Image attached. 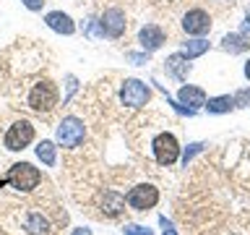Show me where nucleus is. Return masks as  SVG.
I'll return each instance as SVG.
<instances>
[{"label": "nucleus", "mask_w": 250, "mask_h": 235, "mask_svg": "<svg viewBox=\"0 0 250 235\" xmlns=\"http://www.w3.org/2000/svg\"><path fill=\"white\" fill-rule=\"evenodd\" d=\"M21 225H23V230H26L29 235H50V230H52L47 214H42V212H37V209L26 212L23 219H21Z\"/></svg>", "instance_id": "nucleus-12"}, {"label": "nucleus", "mask_w": 250, "mask_h": 235, "mask_svg": "<svg viewBox=\"0 0 250 235\" xmlns=\"http://www.w3.org/2000/svg\"><path fill=\"white\" fill-rule=\"evenodd\" d=\"M81 31H83L89 39H102V37H104V31H102V26H99V19H89V21L81 26Z\"/></svg>", "instance_id": "nucleus-21"}, {"label": "nucleus", "mask_w": 250, "mask_h": 235, "mask_svg": "<svg viewBox=\"0 0 250 235\" xmlns=\"http://www.w3.org/2000/svg\"><path fill=\"white\" fill-rule=\"evenodd\" d=\"M151 149H154V160L164 164V167H169V164H175L180 160V144L172 133H159L151 141Z\"/></svg>", "instance_id": "nucleus-7"}, {"label": "nucleus", "mask_w": 250, "mask_h": 235, "mask_svg": "<svg viewBox=\"0 0 250 235\" xmlns=\"http://www.w3.org/2000/svg\"><path fill=\"white\" fill-rule=\"evenodd\" d=\"M123 235H154L151 230H148L146 225H136V222H128L123 227Z\"/></svg>", "instance_id": "nucleus-23"}, {"label": "nucleus", "mask_w": 250, "mask_h": 235, "mask_svg": "<svg viewBox=\"0 0 250 235\" xmlns=\"http://www.w3.org/2000/svg\"><path fill=\"white\" fill-rule=\"evenodd\" d=\"M245 31H250V8H248V13H245V24H242V34Z\"/></svg>", "instance_id": "nucleus-29"}, {"label": "nucleus", "mask_w": 250, "mask_h": 235, "mask_svg": "<svg viewBox=\"0 0 250 235\" xmlns=\"http://www.w3.org/2000/svg\"><path fill=\"white\" fill-rule=\"evenodd\" d=\"M58 105H60V92H58V84H55L52 78H37V81L29 86L26 107L31 113L50 115Z\"/></svg>", "instance_id": "nucleus-1"}, {"label": "nucleus", "mask_w": 250, "mask_h": 235, "mask_svg": "<svg viewBox=\"0 0 250 235\" xmlns=\"http://www.w3.org/2000/svg\"><path fill=\"white\" fill-rule=\"evenodd\" d=\"M99 26H102V31H104V37L120 39L125 34V29H128L125 11H123V8H107V11L99 16Z\"/></svg>", "instance_id": "nucleus-8"}, {"label": "nucleus", "mask_w": 250, "mask_h": 235, "mask_svg": "<svg viewBox=\"0 0 250 235\" xmlns=\"http://www.w3.org/2000/svg\"><path fill=\"white\" fill-rule=\"evenodd\" d=\"M164 29L162 26H156V24H146L144 29L138 31V45H141V50L144 52H154V50H159V47L164 45Z\"/></svg>", "instance_id": "nucleus-11"}, {"label": "nucleus", "mask_w": 250, "mask_h": 235, "mask_svg": "<svg viewBox=\"0 0 250 235\" xmlns=\"http://www.w3.org/2000/svg\"><path fill=\"white\" fill-rule=\"evenodd\" d=\"M58 144H55L52 139H42L39 144L34 146V152H37V160L44 164V167H55L58 164Z\"/></svg>", "instance_id": "nucleus-15"}, {"label": "nucleus", "mask_w": 250, "mask_h": 235, "mask_svg": "<svg viewBox=\"0 0 250 235\" xmlns=\"http://www.w3.org/2000/svg\"><path fill=\"white\" fill-rule=\"evenodd\" d=\"M125 58H128L133 66H144V63H148V52H125Z\"/></svg>", "instance_id": "nucleus-25"}, {"label": "nucleus", "mask_w": 250, "mask_h": 235, "mask_svg": "<svg viewBox=\"0 0 250 235\" xmlns=\"http://www.w3.org/2000/svg\"><path fill=\"white\" fill-rule=\"evenodd\" d=\"M44 3L47 0H21V5L26 8V11H31V13H39L44 8Z\"/></svg>", "instance_id": "nucleus-26"}, {"label": "nucleus", "mask_w": 250, "mask_h": 235, "mask_svg": "<svg viewBox=\"0 0 250 235\" xmlns=\"http://www.w3.org/2000/svg\"><path fill=\"white\" fill-rule=\"evenodd\" d=\"M203 107H206L208 113H214V115H224V113H229V110H234V99L229 97V94H222V97H211Z\"/></svg>", "instance_id": "nucleus-18"}, {"label": "nucleus", "mask_w": 250, "mask_h": 235, "mask_svg": "<svg viewBox=\"0 0 250 235\" xmlns=\"http://www.w3.org/2000/svg\"><path fill=\"white\" fill-rule=\"evenodd\" d=\"M86 139V125L81 118L76 115H65L55 128V144L62 149H78Z\"/></svg>", "instance_id": "nucleus-4"}, {"label": "nucleus", "mask_w": 250, "mask_h": 235, "mask_svg": "<svg viewBox=\"0 0 250 235\" xmlns=\"http://www.w3.org/2000/svg\"><path fill=\"white\" fill-rule=\"evenodd\" d=\"M62 81H65V94H62V105H68L70 99H73V94L78 92V78L73 73H65L62 76Z\"/></svg>", "instance_id": "nucleus-20"}, {"label": "nucleus", "mask_w": 250, "mask_h": 235, "mask_svg": "<svg viewBox=\"0 0 250 235\" xmlns=\"http://www.w3.org/2000/svg\"><path fill=\"white\" fill-rule=\"evenodd\" d=\"M224 3H232V0H224Z\"/></svg>", "instance_id": "nucleus-31"}, {"label": "nucleus", "mask_w": 250, "mask_h": 235, "mask_svg": "<svg viewBox=\"0 0 250 235\" xmlns=\"http://www.w3.org/2000/svg\"><path fill=\"white\" fill-rule=\"evenodd\" d=\"M37 139V128L34 123L26 120V118H19L5 128L3 133V146L5 152H23L26 146H31V141Z\"/></svg>", "instance_id": "nucleus-3"}, {"label": "nucleus", "mask_w": 250, "mask_h": 235, "mask_svg": "<svg viewBox=\"0 0 250 235\" xmlns=\"http://www.w3.org/2000/svg\"><path fill=\"white\" fill-rule=\"evenodd\" d=\"M232 99H234V107H250V89H240Z\"/></svg>", "instance_id": "nucleus-24"}, {"label": "nucleus", "mask_w": 250, "mask_h": 235, "mask_svg": "<svg viewBox=\"0 0 250 235\" xmlns=\"http://www.w3.org/2000/svg\"><path fill=\"white\" fill-rule=\"evenodd\" d=\"M222 47L229 55H240L250 47V39H248V34H242V31H232V34H227L222 39Z\"/></svg>", "instance_id": "nucleus-17"}, {"label": "nucleus", "mask_w": 250, "mask_h": 235, "mask_svg": "<svg viewBox=\"0 0 250 235\" xmlns=\"http://www.w3.org/2000/svg\"><path fill=\"white\" fill-rule=\"evenodd\" d=\"M148 99H151V89H148L146 81H141V78H125L123 86H120V102L125 107H144L148 105Z\"/></svg>", "instance_id": "nucleus-5"}, {"label": "nucleus", "mask_w": 250, "mask_h": 235, "mask_svg": "<svg viewBox=\"0 0 250 235\" xmlns=\"http://www.w3.org/2000/svg\"><path fill=\"white\" fill-rule=\"evenodd\" d=\"M203 146H206V144H201V141H195V144H190V146L185 149V154H183V164H185V167L193 162V157H195V154H201V152H203Z\"/></svg>", "instance_id": "nucleus-22"}, {"label": "nucleus", "mask_w": 250, "mask_h": 235, "mask_svg": "<svg viewBox=\"0 0 250 235\" xmlns=\"http://www.w3.org/2000/svg\"><path fill=\"white\" fill-rule=\"evenodd\" d=\"M164 63H167V70L177 78V81H183V78H185L188 73H190V58H188L185 52H175V55H169V58L164 60Z\"/></svg>", "instance_id": "nucleus-16"}, {"label": "nucleus", "mask_w": 250, "mask_h": 235, "mask_svg": "<svg viewBox=\"0 0 250 235\" xmlns=\"http://www.w3.org/2000/svg\"><path fill=\"white\" fill-rule=\"evenodd\" d=\"M177 99H180V105H185V107H190V110H198V107L206 105V92H203L201 86L185 84V86H180Z\"/></svg>", "instance_id": "nucleus-13"}, {"label": "nucleus", "mask_w": 250, "mask_h": 235, "mask_svg": "<svg viewBox=\"0 0 250 235\" xmlns=\"http://www.w3.org/2000/svg\"><path fill=\"white\" fill-rule=\"evenodd\" d=\"M125 196L117 193V191H104V196H102V214L104 217H120L125 212Z\"/></svg>", "instance_id": "nucleus-14"}, {"label": "nucleus", "mask_w": 250, "mask_h": 235, "mask_svg": "<svg viewBox=\"0 0 250 235\" xmlns=\"http://www.w3.org/2000/svg\"><path fill=\"white\" fill-rule=\"evenodd\" d=\"M125 201H128V207L133 212H148L159 204V188L151 186V183H138L128 191Z\"/></svg>", "instance_id": "nucleus-6"}, {"label": "nucleus", "mask_w": 250, "mask_h": 235, "mask_svg": "<svg viewBox=\"0 0 250 235\" xmlns=\"http://www.w3.org/2000/svg\"><path fill=\"white\" fill-rule=\"evenodd\" d=\"M5 183L19 193H31L34 188H39V183H42V170L34 167L31 162H13L11 167H8Z\"/></svg>", "instance_id": "nucleus-2"}, {"label": "nucleus", "mask_w": 250, "mask_h": 235, "mask_svg": "<svg viewBox=\"0 0 250 235\" xmlns=\"http://www.w3.org/2000/svg\"><path fill=\"white\" fill-rule=\"evenodd\" d=\"M70 235H94L89 227H73V230H70Z\"/></svg>", "instance_id": "nucleus-28"}, {"label": "nucleus", "mask_w": 250, "mask_h": 235, "mask_svg": "<svg viewBox=\"0 0 250 235\" xmlns=\"http://www.w3.org/2000/svg\"><path fill=\"white\" fill-rule=\"evenodd\" d=\"M159 227H162V235H177V230H175V225H172L169 222V219L167 217H159Z\"/></svg>", "instance_id": "nucleus-27"}, {"label": "nucleus", "mask_w": 250, "mask_h": 235, "mask_svg": "<svg viewBox=\"0 0 250 235\" xmlns=\"http://www.w3.org/2000/svg\"><path fill=\"white\" fill-rule=\"evenodd\" d=\"M245 78H248V81H250V60L245 63Z\"/></svg>", "instance_id": "nucleus-30"}, {"label": "nucleus", "mask_w": 250, "mask_h": 235, "mask_svg": "<svg viewBox=\"0 0 250 235\" xmlns=\"http://www.w3.org/2000/svg\"><path fill=\"white\" fill-rule=\"evenodd\" d=\"M44 24H47V29L55 31V34H62V37L76 34V21L70 19L65 11H50V13H44Z\"/></svg>", "instance_id": "nucleus-10"}, {"label": "nucleus", "mask_w": 250, "mask_h": 235, "mask_svg": "<svg viewBox=\"0 0 250 235\" xmlns=\"http://www.w3.org/2000/svg\"><path fill=\"white\" fill-rule=\"evenodd\" d=\"M208 50V42L203 37H195V39H188V42H183V52L188 55V58H198V55H203Z\"/></svg>", "instance_id": "nucleus-19"}, {"label": "nucleus", "mask_w": 250, "mask_h": 235, "mask_svg": "<svg viewBox=\"0 0 250 235\" xmlns=\"http://www.w3.org/2000/svg\"><path fill=\"white\" fill-rule=\"evenodd\" d=\"M183 29L185 34L190 37H203L211 31V16L206 11H201V8H193V11H188L183 16Z\"/></svg>", "instance_id": "nucleus-9"}]
</instances>
